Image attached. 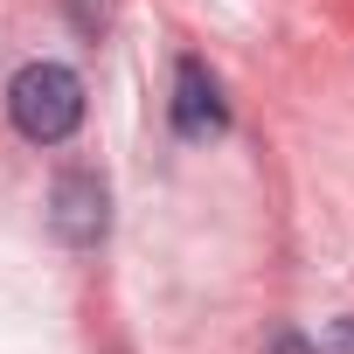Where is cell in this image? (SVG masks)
<instances>
[{"instance_id": "3", "label": "cell", "mask_w": 354, "mask_h": 354, "mask_svg": "<svg viewBox=\"0 0 354 354\" xmlns=\"http://www.w3.org/2000/svg\"><path fill=\"white\" fill-rule=\"evenodd\" d=\"M223 125H230V104H223L209 63L202 56H181V63H174V132H181V139H209Z\"/></svg>"}, {"instance_id": "4", "label": "cell", "mask_w": 354, "mask_h": 354, "mask_svg": "<svg viewBox=\"0 0 354 354\" xmlns=\"http://www.w3.org/2000/svg\"><path fill=\"white\" fill-rule=\"evenodd\" d=\"M271 354H313V340H306V333H278V340H271Z\"/></svg>"}, {"instance_id": "2", "label": "cell", "mask_w": 354, "mask_h": 354, "mask_svg": "<svg viewBox=\"0 0 354 354\" xmlns=\"http://www.w3.org/2000/svg\"><path fill=\"white\" fill-rule=\"evenodd\" d=\"M49 230L70 243V250H91L104 243L111 230V188L97 181V174H56V188H49Z\"/></svg>"}, {"instance_id": "5", "label": "cell", "mask_w": 354, "mask_h": 354, "mask_svg": "<svg viewBox=\"0 0 354 354\" xmlns=\"http://www.w3.org/2000/svg\"><path fill=\"white\" fill-rule=\"evenodd\" d=\"M333 340H340V354H354V313H347V319L333 326Z\"/></svg>"}, {"instance_id": "1", "label": "cell", "mask_w": 354, "mask_h": 354, "mask_svg": "<svg viewBox=\"0 0 354 354\" xmlns=\"http://www.w3.org/2000/svg\"><path fill=\"white\" fill-rule=\"evenodd\" d=\"M8 118H15L21 139L63 146V139L84 125V84H77V70H63V63H28V70H15V84H8Z\"/></svg>"}]
</instances>
